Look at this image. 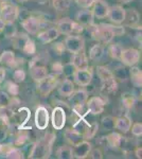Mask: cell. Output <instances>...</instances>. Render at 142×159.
Masks as SVG:
<instances>
[{
	"label": "cell",
	"instance_id": "1",
	"mask_svg": "<svg viewBox=\"0 0 142 159\" xmlns=\"http://www.w3.org/2000/svg\"><path fill=\"white\" fill-rule=\"evenodd\" d=\"M56 139V136L52 132H47L40 139L33 143L32 150L28 157L32 159H46L49 158L52 153V145Z\"/></svg>",
	"mask_w": 142,
	"mask_h": 159
},
{
	"label": "cell",
	"instance_id": "2",
	"mask_svg": "<svg viewBox=\"0 0 142 159\" xmlns=\"http://www.w3.org/2000/svg\"><path fill=\"white\" fill-rule=\"evenodd\" d=\"M88 29L90 35L94 39L97 40L101 45H109L115 38L112 25L108 24H99V25H90L86 27Z\"/></svg>",
	"mask_w": 142,
	"mask_h": 159
},
{
	"label": "cell",
	"instance_id": "3",
	"mask_svg": "<svg viewBox=\"0 0 142 159\" xmlns=\"http://www.w3.org/2000/svg\"><path fill=\"white\" fill-rule=\"evenodd\" d=\"M58 76H59V74H56V73L48 74L42 82L37 83L38 84L37 91L42 98H47L49 94L58 86V84H59Z\"/></svg>",
	"mask_w": 142,
	"mask_h": 159
},
{
	"label": "cell",
	"instance_id": "4",
	"mask_svg": "<svg viewBox=\"0 0 142 159\" xmlns=\"http://www.w3.org/2000/svg\"><path fill=\"white\" fill-rule=\"evenodd\" d=\"M19 9L16 4L9 1H2L0 3V19L4 24H14L18 18Z\"/></svg>",
	"mask_w": 142,
	"mask_h": 159
},
{
	"label": "cell",
	"instance_id": "5",
	"mask_svg": "<svg viewBox=\"0 0 142 159\" xmlns=\"http://www.w3.org/2000/svg\"><path fill=\"white\" fill-rule=\"evenodd\" d=\"M64 45H65L66 51H68L71 54H74V53H77V52H80V51L84 50L85 40L80 34L79 35L69 34V35H67V37L65 38Z\"/></svg>",
	"mask_w": 142,
	"mask_h": 159
},
{
	"label": "cell",
	"instance_id": "6",
	"mask_svg": "<svg viewBox=\"0 0 142 159\" xmlns=\"http://www.w3.org/2000/svg\"><path fill=\"white\" fill-rule=\"evenodd\" d=\"M67 120V112L64 109V107L55 106L52 110V114H51V123H52V126L54 129L61 130L64 129L66 124Z\"/></svg>",
	"mask_w": 142,
	"mask_h": 159
},
{
	"label": "cell",
	"instance_id": "7",
	"mask_svg": "<svg viewBox=\"0 0 142 159\" xmlns=\"http://www.w3.org/2000/svg\"><path fill=\"white\" fill-rule=\"evenodd\" d=\"M105 105H106V102L102 97H91L86 102L87 114H90L92 116L101 115L104 111Z\"/></svg>",
	"mask_w": 142,
	"mask_h": 159
},
{
	"label": "cell",
	"instance_id": "8",
	"mask_svg": "<svg viewBox=\"0 0 142 159\" xmlns=\"http://www.w3.org/2000/svg\"><path fill=\"white\" fill-rule=\"evenodd\" d=\"M35 126L39 130H45L48 127L49 122H50V116H49V111L43 105L36 108L35 110V117H34Z\"/></svg>",
	"mask_w": 142,
	"mask_h": 159
},
{
	"label": "cell",
	"instance_id": "9",
	"mask_svg": "<svg viewBox=\"0 0 142 159\" xmlns=\"http://www.w3.org/2000/svg\"><path fill=\"white\" fill-rule=\"evenodd\" d=\"M73 80L76 82V84H77L81 87H87L90 85L92 81V70L91 67H89L88 69H84V70H80V69H76V71L72 74Z\"/></svg>",
	"mask_w": 142,
	"mask_h": 159
},
{
	"label": "cell",
	"instance_id": "10",
	"mask_svg": "<svg viewBox=\"0 0 142 159\" xmlns=\"http://www.w3.org/2000/svg\"><path fill=\"white\" fill-rule=\"evenodd\" d=\"M120 61L123 63V65L127 66V67L135 66L140 61V52H139V50L134 49V48L125 49L122 51Z\"/></svg>",
	"mask_w": 142,
	"mask_h": 159
},
{
	"label": "cell",
	"instance_id": "11",
	"mask_svg": "<svg viewBox=\"0 0 142 159\" xmlns=\"http://www.w3.org/2000/svg\"><path fill=\"white\" fill-rule=\"evenodd\" d=\"M105 141H106L107 147L112 148V150H121V148L126 147V138L117 132L110 133L105 138Z\"/></svg>",
	"mask_w": 142,
	"mask_h": 159
},
{
	"label": "cell",
	"instance_id": "12",
	"mask_svg": "<svg viewBox=\"0 0 142 159\" xmlns=\"http://www.w3.org/2000/svg\"><path fill=\"white\" fill-rule=\"evenodd\" d=\"M106 17L115 25L123 24L125 19V9H123V7L119 6V4L109 7Z\"/></svg>",
	"mask_w": 142,
	"mask_h": 159
},
{
	"label": "cell",
	"instance_id": "13",
	"mask_svg": "<svg viewBox=\"0 0 142 159\" xmlns=\"http://www.w3.org/2000/svg\"><path fill=\"white\" fill-rule=\"evenodd\" d=\"M92 148L91 143L88 140L83 139L82 141H80L77 144H76L72 148V153H73V158L77 159H84L86 157H88L90 150Z\"/></svg>",
	"mask_w": 142,
	"mask_h": 159
},
{
	"label": "cell",
	"instance_id": "14",
	"mask_svg": "<svg viewBox=\"0 0 142 159\" xmlns=\"http://www.w3.org/2000/svg\"><path fill=\"white\" fill-rule=\"evenodd\" d=\"M69 98V103L73 107H79V106H83V105L86 104L87 100H88V91L86 89H77V90H74L71 93Z\"/></svg>",
	"mask_w": 142,
	"mask_h": 159
},
{
	"label": "cell",
	"instance_id": "15",
	"mask_svg": "<svg viewBox=\"0 0 142 159\" xmlns=\"http://www.w3.org/2000/svg\"><path fill=\"white\" fill-rule=\"evenodd\" d=\"M20 25L29 34L35 35L40 29V19L36 16H29L22 20Z\"/></svg>",
	"mask_w": 142,
	"mask_h": 159
},
{
	"label": "cell",
	"instance_id": "16",
	"mask_svg": "<svg viewBox=\"0 0 142 159\" xmlns=\"http://www.w3.org/2000/svg\"><path fill=\"white\" fill-rule=\"evenodd\" d=\"M31 118V111L28 107L22 106L19 107L16 111L14 110V114H13V118H12V121L17 123L20 127L25 126V124L28 123V121L30 120Z\"/></svg>",
	"mask_w": 142,
	"mask_h": 159
},
{
	"label": "cell",
	"instance_id": "17",
	"mask_svg": "<svg viewBox=\"0 0 142 159\" xmlns=\"http://www.w3.org/2000/svg\"><path fill=\"white\" fill-rule=\"evenodd\" d=\"M101 94L104 97H110L118 90V82L115 78H109L101 82Z\"/></svg>",
	"mask_w": 142,
	"mask_h": 159
},
{
	"label": "cell",
	"instance_id": "18",
	"mask_svg": "<svg viewBox=\"0 0 142 159\" xmlns=\"http://www.w3.org/2000/svg\"><path fill=\"white\" fill-rule=\"evenodd\" d=\"M108 10H109V6L107 4L106 1H104V0H94L91 11L94 18L103 19L107 16Z\"/></svg>",
	"mask_w": 142,
	"mask_h": 159
},
{
	"label": "cell",
	"instance_id": "19",
	"mask_svg": "<svg viewBox=\"0 0 142 159\" xmlns=\"http://www.w3.org/2000/svg\"><path fill=\"white\" fill-rule=\"evenodd\" d=\"M125 27L134 28V29H139V24H140V16L139 13L134 9L125 10V19L123 21Z\"/></svg>",
	"mask_w": 142,
	"mask_h": 159
},
{
	"label": "cell",
	"instance_id": "20",
	"mask_svg": "<svg viewBox=\"0 0 142 159\" xmlns=\"http://www.w3.org/2000/svg\"><path fill=\"white\" fill-rule=\"evenodd\" d=\"M71 64L74 66L76 69H80V70H84V69L89 68V63H88V57L85 54L83 51H80L77 53L72 54L71 57Z\"/></svg>",
	"mask_w": 142,
	"mask_h": 159
},
{
	"label": "cell",
	"instance_id": "21",
	"mask_svg": "<svg viewBox=\"0 0 142 159\" xmlns=\"http://www.w3.org/2000/svg\"><path fill=\"white\" fill-rule=\"evenodd\" d=\"M61 35V33L58 32L57 28H49L48 30L43 31L40 33H37V38L40 40L43 43H50L54 42L55 39H57L58 36Z\"/></svg>",
	"mask_w": 142,
	"mask_h": 159
},
{
	"label": "cell",
	"instance_id": "22",
	"mask_svg": "<svg viewBox=\"0 0 142 159\" xmlns=\"http://www.w3.org/2000/svg\"><path fill=\"white\" fill-rule=\"evenodd\" d=\"M94 14L90 9H84L76 13V21L82 25L83 27H88V25L94 24Z\"/></svg>",
	"mask_w": 142,
	"mask_h": 159
},
{
	"label": "cell",
	"instance_id": "23",
	"mask_svg": "<svg viewBox=\"0 0 142 159\" xmlns=\"http://www.w3.org/2000/svg\"><path fill=\"white\" fill-rule=\"evenodd\" d=\"M30 75L36 83L42 82L48 75V70L45 65H37L30 68Z\"/></svg>",
	"mask_w": 142,
	"mask_h": 159
},
{
	"label": "cell",
	"instance_id": "24",
	"mask_svg": "<svg viewBox=\"0 0 142 159\" xmlns=\"http://www.w3.org/2000/svg\"><path fill=\"white\" fill-rule=\"evenodd\" d=\"M57 91L58 94L63 98H68L71 96V93L74 91V84L69 78H66L62 82L61 84H58L57 86Z\"/></svg>",
	"mask_w": 142,
	"mask_h": 159
},
{
	"label": "cell",
	"instance_id": "25",
	"mask_svg": "<svg viewBox=\"0 0 142 159\" xmlns=\"http://www.w3.org/2000/svg\"><path fill=\"white\" fill-rule=\"evenodd\" d=\"M17 58L14 52L10 50H6L0 54V65H4L7 67H16L17 66Z\"/></svg>",
	"mask_w": 142,
	"mask_h": 159
},
{
	"label": "cell",
	"instance_id": "26",
	"mask_svg": "<svg viewBox=\"0 0 142 159\" xmlns=\"http://www.w3.org/2000/svg\"><path fill=\"white\" fill-rule=\"evenodd\" d=\"M131 126V119L128 116H122L116 118V123H115V129H118L120 133L126 134L130 132Z\"/></svg>",
	"mask_w": 142,
	"mask_h": 159
},
{
	"label": "cell",
	"instance_id": "27",
	"mask_svg": "<svg viewBox=\"0 0 142 159\" xmlns=\"http://www.w3.org/2000/svg\"><path fill=\"white\" fill-rule=\"evenodd\" d=\"M73 25L74 21L71 20L68 17H65V18H62L61 20L57 21V30L61 34H65V35H69L72 34V31H73Z\"/></svg>",
	"mask_w": 142,
	"mask_h": 159
},
{
	"label": "cell",
	"instance_id": "28",
	"mask_svg": "<svg viewBox=\"0 0 142 159\" xmlns=\"http://www.w3.org/2000/svg\"><path fill=\"white\" fill-rule=\"evenodd\" d=\"M64 137H65L66 141L69 143V145H71V147H74V145L77 144L80 141L83 140L82 135L74 129H67L65 132H64Z\"/></svg>",
	"mask_w": 142,
	"mask_h": 159
},
{
	"label": "cell",
	"instance_id": "29",
	"mask_svg": "<svg viewBox=\"0 0 142 159\" xmlns=\"http://www.w3.org/2000/svg\"><path fill=\"white\" fill-rule=\"evenodd\" d=\"M130 76L131 82L136 88H141L142 87V72L141 69L136 67V66H131L130 69Z\"/></svg>",
	"mask_w": 142,
	"mask_h": 159
},
{
	"label": "cell",
	"instance_id": "30",
	"mask_svg": "<svg viewBox=\"0 0 142 159\" xmlns=\"http://www.w3.org/2000/svg\"><path fill=\"white\" fill-rule=\"evenodd\" d=\"M104 46L101 45V43H95L92 46L89 50V58L94 61H99L102 60V57L104 56Z\"/></svg>",
	"mask_w": 142,
	"mask_h": 159
},
{
	"label": "cell",
	"instance_id": "31",
	"mask_svg": "<svg viewBox=\"0 0 142 159\" xmlns=\"http://www.w3.org/2000/svg\"><path fill=\"white\" fill-rule=\"evenodd\" d=\"M121 101H122V104L125 109L131 110V109H133L134 106L136 105L137 98L135 97V94L131 93V92H125V93H123L122 97H121Z\"/></svg>",
	"mask_w": 142,
	"mask_h": 159
},
{
	"label": "cell",
	"instance_id": "32",
	"mask_svg": "<svg viewBox=\"0 0 142 159\" xmlns=\"http://www.w3.org/2000/svg\"><path fill=\"white\" fill-rule=\"evenodd\" d=\"M13 114L14 110L10 106H0V121H2L6 126L12 121Z\"/></svg>",
	"mask_w": 142,
	"mask_h": 159
},
{
	"label": "cell",
	"instance_id": "33",
	"mask_svg": "<svg viewBox=\"0 0 142 159\" xmlns=\"http://www.w3.org/2000/svg\"><path fill=\"white\" fill-rule=\"evenodd\" d=\"M29 36L27 34H24V33H19V34H15L14 36L12 37V43L16 49L18 50H22V48L25 47V43L29 40Z\"/></svg>",
	"mask_w": 142,
	"mask_h": 159
},
{
	"label": "cell",
	"instance_id": "34",
	"mask_svg": "<svg viewBox=\"0 0 142 159\" xmlns=\"http://www.w3.org/2000/svg\"><path fill=\"white\" fill-rule=\"evenodd\" d=\"M122 51H123V48L120 43H110L107 49L108 55H109L112 60H119V61H120Z\"/></svg>",
	"mask_w": 142,
	"mask_h": 159
},
{
	"label": "cell",
	"instance_id": "35",
	"mask_svg": "<svg viewBox=\"0 0 142 159\" xmlns=\"http://www.w3.org/2000/svg\"><path fill=\"white\" fill-rule=\"evenodd\" d=\"M3 156L7 159H22L25 157L24 152L20 150V148L14 147V145L7 148V152L4 153Z\"/></svg>",
	"mask_w": 142,
	"mask_h": 159
},
{
	"label": "cell",
	"instance_id": "36",
	"mask_svg": "<svg viewBox=\"0 0 142 159\" xmlns=\"http://www.w3.org/2000/svg\"><path fill=\"white\" fill-rule=\"evenodd\" d=\"M98 130H99V124L97 122H92L87 126V129L84 130V133L82 134V137L85 140H90L97 135Z\"/></svg>",
	"mask_w": 142,
	"mask_h": 159
},
{
	"label": "cell",
	"instance_id": "37",
	"mask_svg": "<svg viewBox=\"0 0 142 159\" xmlns=\"http://www.w3.org/2000/svg\"><path fill=\"white\" fill-rule=\"evenodd\" d=\"M56 156L59 159H72L73 158V153H72V148L70 145H62L56 151Z\"/></svg>",
	"mask_w": 142,
	"mask_h": 159
},
{
	"label": "cell",
	"instance_id": "38",
	"mask_svg": "<svg viewBox=\"0 0 142 159\" xmlns=\"http://www.w3.org/2000/svg\"><path fill=\"white\" fill-rule=\"evenodd\" d=\"M112 76L117 82H125L127 80L128 73L127 70L123 67V66H119L115 69V71L112 72Z\"/></svg>",
	"mask_w": 142,
	"mask_h": 159
},
{
	"label": "cell",
	"instance_id": "39",
	"mask_svg": "<svg viewBox=\"0 0 142 159\" xmlns=\"http://www.w3.org/2000/svg\"><path fill=\"white\" fill-rule=\"evenodd\" d=\"M95 71H97V75L101 82L109 78H112V72L107 67H105V66H98Z\"/></svg>",
	"mask_w": 142,
	"mask_h": 159
},
{
	"label": "cell",
	"instance_id": "40",
	"mask_svg": "<svg viewBox=\"0 0 142 159\" xmlns=\"http://www.w3.org/2000/svg\"><path fill=\"white\" fill-rule=\"evenodd\" d=\"M52 4L57 12H66L70 7V0H52Z\"/></svg>",
	"mask_w": 142,
	"mask_h": 159
},
{
	"label": "cell",
	"instance_id": "41",
	"mask_svg": "<svg viewBox=\"0 0 142 159\" xmlns=\"http://www.w3.org/2000/svg\"><path fill=\"white\" fill-rule=\"evenodd\" d=\"M115 123H116V118H113L112 116H105L101 120L102 127H103V129H105V130L115 129Z\"/></svg>",
	"mask_w": 142,
	"mask_h": 159
},
{
	"label": "cell",
	"instance_id": "42",
	"mask_svg": "<svg viewBox=\"0 0 142 159\" xmlns=\"http://www.w3.org/2000/svg\"><path fill=\"white\" fill-rule=\"evenodd\" d=\"M22 52L27 55H35L36 53V46H35V43L33 42L31 38H29L27 43H25V47L22 48Z\"/></svg>",
	"mask_w": 142,
	"mask_h": 159
},
{
	"label": "cell",
	"instance_id": "43",
	"mask_svg": "<svg viewBox=\"0 0 142 159\" xmlns=\"http://www.w3.org/2000/svg\"><path fill=\"white\" fill-rule=\"evenodd\" d=\"M7 91L10 96H18L19 94V87L17 83H13V82H7Z\"/></svg>",
	"mask_w": 142,
	"mask_h": 159
},
{
	"label": "cell",
	"instance_id": "44",
	"mask_svg": "<svg viewBox=\"0 0 142 159\" xmlns=\"http://www.w3.org/2000/svg\"><path fill=\"white\" fill-rule=\"evenodd\" d=\"M25 79V72L22 69H16V70L13 72V81L15 83H21L24 82Z\"/></svg>",
	"mask_w": 142,
	"mask_h": 159
},
{
	"label": "cell",
	"instance_id": "45",
	"mask_svg": "<svg viewBox=\"0 0 142 159\" xmlns=\"http://www.w3.org/2000/svg\"><path fill=\"white\" fill-rule=\"evenodd\" d=\"M51 49L53 50V52L55 53L56 55H63L64 53L66 52V48H65V45H64V43H53V45L51 46Z\"/></svg>",
	"mask_w": 142,
	"mask_h": 159
},
{
	"label": "cell",
	"instance_id": "46",
	"mask_svg": "<svg viewBox=\"0 0 142 159\" xmlns=\"http://www.w3.org/2000/svg\"><path fill=\"white\" fill-rule=\"evenodd\" d=\"M3 32H4V34H6L7 37L12 38L17 33V31H16V28H15L14 24H6V27H4Z\"/></svg>",
	"mask_w": 142,
	"mask_h": 159
},
{
	"label": "cell",
	"instance_id": "47",
	"mask_svg": "<svg viewBox=\"0 0 142 159\" xmlns=\"http://www.w3.org/2000/svg\"><path fill=\"white\" fill-rule=\"evenodd\" d=\"M76 71V68H74V66L71 64V61H69V63L67 64H64L63 66V72L65 74L66 78H69V76H71L72 74H73V72Z\"/></svg>",
	"mask_w": 142,
	"mask_h": 159
},
{
	"label": "cell",
	"instance_id": "48",
	"mask_svg": "<svg viewBox=\"0 0 142 159\" xmlns=\"http://www.w3.org/2000/svg\"><path fill=\"white\" fill-rule=\"evenodd\" d=\"M11 97L6 91H0V106H10Z\"/></svg>",
	"mask_w": 142,
	"mask_h": 159
},
{
	"label": "cell",
	"instance_id": "49",
	"mask_svg": "<svg viewBox=\"0 0 142 159\" xmlns=\"http://www.w3.org/2000/svg\"><path fill=\"white\" fill-rule=\"evenodd\" d=\"M130 130H131V134L135 136V137H141L142 136V124L140 122L134 123V124L131 126Z\"/></svg>",
	"mask_w": 142,
	"mask_h": 159
},
{
	"label": "cell",
	"instance_id": "50",
	"mask_svg": "<svg viewBox=\"0 0 142 159\" xmlns=\"http://www.w3.org/2000/svg\"><path fill=\"white\" fill-rule=\"evenodd\" d=\"M74 2L82 9H90L94 4V0H74Z\"/></svg>",
	"mask_w": 142,
	"mask_h": 159
},
{
	"label": "cell",
	"instance_id": "51",
	"mask_svg": "<svg viewBox=\"0 0 142 159\" xmlns=\"http://www.w3.org/2000/svg\"><path fill=\"white\" fill-rule=\"evenodd\" d=\"M89 157L92 158V159H102L103 158V153L101 151V148H91L89 152Z\"/></svg>",
	"mask_w": 142,
	"mask_h": 159
},
{
	"label": "cell",
	"instance_id": "52",
	"mask_svg": "<svg viewBox=\"0 0 142 159\" xmlns=\"http://www.w3.org/2000/svg\"><path fill=\"white\" fill-rule=\"evenodd\" d=\"M63 66H64V64L61 63V61H55V63H53L52 64V71H53V73L62 74V72H63Z\"/></svg>",
	"mask_w": 142,
	"mask_h": 159
},
{
	"label": "cell",
	"instance_id": "53",
	"mask_svg": "<svg viewBox=\"0 0 142 159\" xmlns=\"http://www.w3.org/2000/svg\"><path fill=\"white\" fill-rule=\"evenodd\" d=\"M112 31H113V34H115V36H120V35H123L125 32L124 30V27H120V25H118V27H116V25H112Z\"/></svg>",
	"mask_w": 142,
	"mask_h": 159
},
{
	"label": "cell",
	"instance_id": "54",
	"mask_svg": "<svg viewBox=\"0 0 142 159\" xmlns=\"http://www.w3.org/2000/svg\"><path fill=\"white\" fill-rule=\"evenodd\" d=\"M7 135H9V134H7V129H0V143L7 139Z\"/></svg>",
	"mask_w": 142,
	"mask_h": 159
},
{
	"label": "cell",
	"instance_id": "55",
	"mask_svg": "<svg viewBox=\"0 0 142 159\" xmlns=\"http://www.w3.org/2000/svg\"><path fill=\"white\" fill-rule=\"evenodd\" d=\"M4 79H6V69L0 66V83H2Z\"/></svg>",
	"mask_w": 142,
	"mask_h": 159
},
{
	"label": "cell",
	"instance_id": "56",
	"mask_svg": "<svg viewBox=\"0 0 142 159\" xmlns=\"http://www.w3.org/2000/svg\"><path fill=\"white\" fill-rule=\"evenodd\" d=\"M141 154H142V148H137L136 150H135V155H136V157H137V158H141V157H142Z\"/></svg>",
	"mask_w": 142,
	"mask_h": 159
},
{
	"label": "cell",
	"instance_id": "57",
	"mask_svg": "<svg viewBox=\"0 0 142 159\" xmlns=\"http://www.w3.org/2000/svg\"><path fill=\"white\" fill-rule=\"evenodd\" d=\"M9 148H7V145H2L1 143H0V155H4V153L7 152V150Z\"/></svg>",
	"mask_w": 142,
	"mask_h": 159
},
{
	"label": "cell",
	"instance_id": "58",
	"mask_svg": "<svg viewBox=\"0 0 142 159\" xmlns=\"http://www.w3.org/2000/svg\"><path fill=\"white\" fill-rule=\"evenodd\" d=\"M4 27H6V24H4V22L2 21L1 19H0V32H3Z\"/></svg>",
	"mask_w": 142,
	"mask_h": 159
},
{
	"label": "cell",
	"instance_id": "59",
	"mask_svg": "<svg viewBox=\"0 0 142 159\" xmlns=\"http://www.w3.org/2000/svg\"><path fill=\"white\" fill-rule=\"evenodd\" d=\"M47 1H48V0H36V2H37V3H39V4H45Z\"/></svg>",
	"mask_w": 142,
	"mask_h": 159
},
{
	"label": "cell",
	"instance_id": "60",
	"mask_svg": "<svg viewBox=\"0 0 142 159\" xmlns=\"http://www.w3.org/2000/svg\"><path fill=\"white\" fill-rule=\"evenodd\" d=\"M121 1H122L123 3H130V2H131L133 0H121Z\"/></svg>",
	"mask_w": 142,
	"mask_h": 159
},
{
	"label": "cell",
	"instance_id": "61",
	"mask_svg": "<svg viewBox=\"0 0 142 159\" xmlns=\"http://www.w3.org/2000/svg\"><path fill=\"white\" fill-rule=\"evenodd\" d=\"M18 1H20V2H27V1H30V0H18Z\"/></svg>",
	"mask_w": 142,
	"mask_h": 159
}]
</instances>
